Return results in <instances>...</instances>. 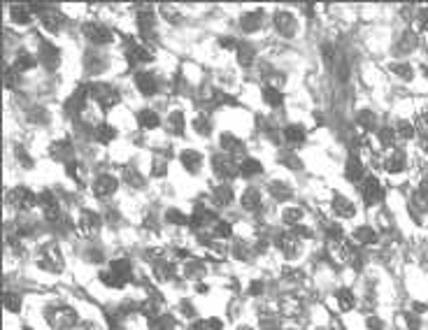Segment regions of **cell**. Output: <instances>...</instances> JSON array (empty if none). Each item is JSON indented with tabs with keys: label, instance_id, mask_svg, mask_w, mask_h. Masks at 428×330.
Returning a JSON list of instances; mask_svg holds the SVG:
<instances>
[{
	"label": "cell",
	"instance_id": "1",
	"mask_svg": "<svg viewBox=\"0 0 428 330\" xmlns=\"http://www.w3.org/2000/svg\"><path fill=\"white\" fill-rule=\"evenodd\" d=\"M361 193H363V200L368 205H377L384 200V188H382L380 179H375V177H368V179L363 181Z\"/></svg>",
	"mask_w": 428,
	"mask_h": 330
},
{
	"label": "cell",
	"instance_id": "2",
	"mask_svg": "<svg viewBox=\"0 0 428 330\" xmlns=\"http://www.w3.org/2000/svg\"><path fill=\"white\" fill-rule=\"evenodd\" d=\"M405 163H407V158H405L403 151L393 149L391 154L384 158V168H386V172L398 174V172H403V170H405Z\"/></svg>",
	"mask_w": 428,
	"mask_h": 330
},
{
	"label": "cell",
	"instance_id": "3",
	"mask_svg": "<svg viewBox=\"0 0 428 330\" xmlns=\"http://www.w3.org/2000/svg\"><path fill=\"white\" fill-rule=\"evenodd\" d=\"M96 100L100 102V107L109 109L112 105L119 102V93H116V89H112V86H96Z\"/></svg>",
	"mask_w": 428,
	"mask_h": 330
},
{
	"label": "cell",
	"instance_id": "4",
	"mask_svg": "<svg viewBox=\"0 0 428 330\" xmlns=\"http://www.w3.org/2000/svg\"><path fill=\"white\" fill-rule=\"evenodd\" d=\"M114 191H116V179L114 177H109V174H103V177H98V179L93 181V193L100 195V198L112 195Z\"/></svg>",
	"mask_w": 428,
	"mask_h": 330
},
{
	"label": "cell",
	"instance_id": "5",
	"mask_svg": "<svg viewBox=\"0 0 428 330\" xmlns=\"http://www.w3.org/2000/svg\"><path fill=\"white\" fill-rule=\"evenodd\" d=\"M84 33H86V37H89V40H93V42H100V44H105V42H109V40H112V33H109L105 26H100V24L84 26Z\"/></svg>",
	"mask_w": 428,
	"mask_h": 330
},
{
	"label": "cell",
	"instance_id": "6",
	"mask_svg": "<svg viewBox=\"0 0 428 330\" xmlns=\"http://www.w3.org/2000/svg\"><path fill=\"white\" fill-rule=\"evenodd\" d=\"M333 210H335L338 216H342V219H349V216L356 214V207L347 198H342V195H335V198H333Z\"/></svg>",
	"mask_w": 428,
	"mask_h": 330
},
{
	"label": "cell",
	"instance_id": "7",
	"mask_svg": "<svg viewBox=\"0 0 428 330\" xmlns=\"http://www.w3.org/2000/svg\"><path fill=\"white\" fill-rule=\"evenodd\" d=\"M138 89L142 91L145 96L156 93V89H158L156 77H154V75H149V72H142V75H138Z\"/></svg>",
	"mask_w": 428,
	"mask_h": 330
},
{
	"label": "cell",
	"instance_id": "8",
	"mask_svg": "<svg viewBox=\"0 0 428 330\" xmlns=\"http://www.w3.org/2000/svg\"><path fill=\"white\" fill-rule=\"evenodd\" d=\"M79 226H82V230L84 233H96L98 226H100V219H98V214H93V212H82V219H79Z\"/></svg>",
	"mask_w": 428,
	"mask_h": 330
},
{
	"label": "cell",
	"instance_id": "9",
	"mask_svg": "<svg viewBox=\"0 0 428 330\" xmlns=\"http://www.w3.org/2000/svg\"><path fill=\"white\" fill-rule=\"evenodd\" d=\"M365 177V168H363V163L358 158H351L347 163V179L349 181H361Z\"/></svg>",
	"mask_w": 428,
	"mask_h": 330
},
{
	"label": "cell",
	"instance_id": "10",
	"mask_svg": "<svg viewBox=\"0 0 428 330\" xmlns=\"http://www.w3.org/2000/svg\"><path fill=\"white\" fill-rule=\"evenodd\" d=\"M335 298H338V305H340V309H342V312H349V309H354L356 298H354V293H351L349 288H340L338 293H335Z\"/></svg>",
	"mask_w": 428,
	"mask_h": 330
},
{
	"label": "cell",
	"instance_id": "11",
	"mask_svg": "<svg viewBox=\"0 0 428 330\" xmlns=\"http://www.w3.org/2000/svg\"><path fill=\"white\" fill-rule=\"evenodd\" d=\"M14 198H17L19 207H24V210H30V207H33V205L40 200V198H35V195H33L28 188H17V191H14Z\"/></svg>",
	"mask_w": 428,
	"mask_h": 330
},
{
	"label": "cell",
	"instance_id": "12",
	"mask_svg": "<svg viewBox=\"0 0 428 330\" xmlns=\"http://www.w3.org/2000/svg\"><path fill=\"white\" fill-rule=\"evenodd\" d=\"M354 240L361 242V244H375L377 242V233L370 226H361V228L354 230Z\"/></svg>",
	"mask_w": 428,
	"mask_h": 330
},
{
	"label": "cell",
	"instance_id": "13",
	"mask_svg": "<svg viewBox=\"0 0 428 330\" xmlns=\"http://www.w3.org/2000/svg\"><path fill=\"white\" fill-rule=\"evenodd\" d=\"M279 246H282V251L286 253V256H293V253H298V249H300L298 237H293V235H279Z\"/></svg>",
	"mask_w": 428,
	"mask_h": 330
},
{
	"label": "cell",
	"instance_id": "14",
	"mask_svg": "<svg viewBox=\"0 0 428 330\" xmlns=\"http://www.w3.org/2000/svg\"><path fill=\"white\" fill-rule=\"evenodd\" d=\"M138 121H140V126L147 128V130H154V128H158V123H161V121H158V114H156V112H151V109L140 112Z\"/></svg>",
	"mask_w": 428,
	"mask_h": 330
},
{
	"label": "cell",
	"instance_id": "15",
	"mask_svg": "<svg viewBox=\"0 0 428 330\" xmlns=\"http://www.w3.org/2000/svg\"><path fill=\"white\" fill-rule=\"evenodd\" d=\"M396 130V138H400V140H412L414 138V133H416V128H414V123L412 121H398V126L393 128Z\"/></svg>",
	"mask_w": 428,
	"mask_h": 330
},
{
	"label": "cell",
	"instance_id": "16",
	"mask_svg": "<svg viewBox=\"0 0 428 330\" xmlns=\"http://www.w3.org/2000/svg\"><path fill=\"white\" fill-rule=\"evenodd\" d=\"M181 165H184L189 172H198L200 154H196V151H184V154H181Z\"/></svg>",
	"mask_w": 428,
	"mask_h": 330
},
{
	"label": "cell",
	"instance_id": "17",
	"mask_svg": "<svg viewBox=\"0 0 428 330\" xmlns=\"http://www.w3.org/2000/svg\"><path fill=\"white\" fill-rule=\"evenodd\" d=\"M109 272H114L121 282H126L128 277H131V263H128V260H114V263L109 265Z\"/></svg>",
	"mask_w": 428,
	"mask_h": 330
},
{
	"label": "cell",
	"instance_id": "18",
	"mask_svg": "<svg viewBox=\"0 0 428 330\" xmlns=\"http://www.w3.org/2000/svg\"><path fill=\"white\" fill-rule=\"evenodd\" d=\"M263 100L270 105V107H279L282 105V93H279V89H275V86H266L263 89Z\"/></svg>",
	"mask_w": 428,
	"mask_h": 330
},
{
	"label": "cell",
	"instance_id": "19",
	"mask_svg": "<svg viewBox=\"0 0 428 330\" xmlns=\"http://www.w3.org/2000/svg\"><path fill=\"white\" fill-rule=\"evenodd\" d=\"M284 135H286V140H289L291 144H300L302 140H305V128L302 126H289L286 130H284Z\"/></svg>",
	"mask_w": 428,
	"mask_h": 330
},
{
	"label": "cell",
	"instance_id": "20",
	"mask_svg": "<svg viewBox=\"0 0 428 330\" xmlns=\"http://www.w3.org/2000/svg\"><path fill=\"white\" fill-rule=\"evenodd\" d=\"M116 138V130L112 126H107V123H103V126L96 130V140L100 144H107V142H112V140Z\"/></svg>",
	"mask_w": 428,
	"mask_h": 330
},
{
	"label": "cell",
	"instance_id": "21",
	"mask_svg": "<svg viewBox=\"0 0 428 330\" xmlns=\"http://www.w3.org/2000/svg\"><path fill=\"white\" fill-rule=\"evenodd\" d=\"M261 172V163L256 161V158H247V161H242L240 165V174H244V177H254V174Z\"/></svg>",
	"mask_w": 428,
	"mask_h": 330
},
{
	"label": "cell",
	"instance_id": "22",
	"mask_svg": "<svg viewBox=\"0 0 428 330\" xmlns=\"http://www.w3.org/2000/svg\"><path fill=\"white\" fill-rule=\"evenodd\" d=\"M284 221L291 223V226H298L302 221V210L300 207H289V210H284Z\"/></svg>",
	"mask_w": 428,
	"mask_h": 330
},
{
	"label": "cell",
	"instance_id": "23",
	"mask_svg": "<svg viewBox=\"0 0 428 330\" xmlns=\"http://www.w3.org/2000/svg\"><path fill=\"white\" fill-rule=\"evenodd\" d=\"M393 142H396V130H391V128H382L380 130V144L382 147H393Z\"/></svg>",
	"mask_w": 428,
	"mask_h": 330
},
{
	"label": "cell",
	"instance_id": "24",
	"mask_svg": "<svg viewBox=\"0 0 428 330\" xmlns=\"http://www.w3.org/2000/svg\"><path fill=\"white\" fill-rule=\"evenodd\" d=\"M242 205H244L247 210H256V207L261 205L259 193H256V191H247L244 195H242Z\"/></svg>",
	"mask_w": 428,
	"mask_h": 330
},
{
	"label": "cell",
	"instance_id": "25",
	"mask_svg": "<svg viewBox=\"0 0 428 330\" xmlns=\"http://www.w3.org/2000/svg\"><path fill=\"white\" fill-rule=\"evenodd\" d=\"M214 170H217L219 177H230L233 174V170H230V163L226 161V158H214Z\"/></svg>",
	"mask_w": 428,
	"mask_h": 330
},
{
	"label": "cell",
	"instance_id": "26",
	"mask_svg": "<svg viewBox=\"0 0 428 330\" xmlns=\"http://www.w3.org/2000/svg\"><path fill=\"white\" fill-rule=\"evenodd\" d=\"M214 195H217V203L219 205H228L230 198H233V193H230L228 186H219L217 191H214Z\"/></svg>",
	"mask_w": 428,
	"mask_h": 330
},
{
	"label": "cell",
	"instance_id": "27",
	"mask_svg": "<svg viewBox=\"0 0 428 330\" xmlns=\"http://www.w3.org/2000/svg\"><path fill=\"white\" fill-rule=\"evenodd\" d=\"M33 63H35V60H33V56H28V54H21L17 58V70H21V72H26V70H30V68H33Z\"/></svg>",
	"mask_w": 428,
	"mask_h": 330
},
{
	"label": "cell",
	"instance_id": "28",
	"mask_svg": "<svg viewBox=\"0 0 428 330\" xmlns=\"http://www.w3.org/2000/svg\"><path fill=\"white\" fill-rule=\"evenodd\" d=\"M19 305H21V300H19L17 295L5 293V307H7V312H19Z\"/></svg>",
	"mask_w": 428,
	"mask_h": 330
},
{
	"label": "cell",
	"instance_id": "29",
	"mask_svg": "<svg viewBox=\"0 0 428 330\" xmlns=\"http://www.w3.org/2000/svg\"><path fill=\"white\" fill-rule=\"evenodd\" d=\"M170 123H172V130L175 133H181V114L179 112H175V114L170 116Z\"/></svg>",
	"mask_w": 428,
	"mask_h": 330
},
{
	"label": "cell",
	"instance_id": "30",
	"mask_svg": "<svg viewBox=\"0 0 428 330\" xmlns=\"http://www.w3.org/2000/svg\"><path fill=\"white\" fill-rule=\"evenodd\" d=\"M217 233L221 235V237H230V226H228V223H223V221H219L217 223Z\"/></svg>",
	"mask_w": 428,
	"mask_h": 330
},
{
	"label": "cell",
	"instance_id": "31",
	"mask_svg": "<svg viewBox=\"0 0 428 330\" xmlns=\"http://www.w3.org/2000/svg\"><path fill=\"white\" fill-rule=\"evenodd\" d=\"M165 216H168V219H170V221H172V223H184V221H187V219H184V216H181L179 212H175V210H172V212H168V214H165Z\"/></svg>",
	"mask_w": 428,
	"mask_h": 330
},
{
	"label": "cell",
	"instance_id": "32",
	"mask_svg": "<svg viewBox=\"0 0 428 330\" xmlns=\"http://www.w3.org/2000/svg\"><path fill=\"white\" fill-rule=\"evenodd\" d=\"M368 328L370 330H382V328H384V323H382L380 318H368Z\"/></svg>",
	"mask_w": 428,
	"mask_h": 330
},
{
	"label": "cell",
	"instance_id": "33",
	"mask_svg": "<svg viewBox=\"0 0 428 330\" xmlns=\"http://www.w3.org/2000/svg\"><path fill=\"white\" fill-rule=\"evenodd\" d=\"M396 72H398L400 77H412V68H407V65H398Z\"/></svg>",
	"mask_w": 428,
	"mask_h": 330
},
{
	"label": "cell",
	"instance_id": "34",
	"mask_svg": "<svg viewBox=\"0 0 428 330\" xmlns=\"http://www.w3.org/2000/svg\"><path fill=\"white\" fill-rule=\"evenodd\" d=\"M207 325H210V328H214V330H221V321H219V318H210V321H207Z\"/></svg>",
	"mask_w": 428,
	"mask_h": 330
},
{
	"label": "cell",
	"instance_id": "35",
	"mask_svg": "<svg viewBox=\"0 0 428 330\" xmlns=\"http://www.w3.org/2000/svg\"><path fill=\"white\" fill-rule=\"evenodd\" d=\"M259 291H263V284L254 282V284H252V295H259Z\"/></svg>",
	"mask_w": 428,
	"mask_h": 330
},
{
	"label": "cell",
	"instance_id": "36",
	"mask_svg": "<svg viewBox=\"0 0 428 330\" xmlns=\"http://www.w3.org/2000/svg\"><path fill=\"white\" fill-rule=\"evenodd\" d=\"M221 47H226V49H233V47H235V42H233V40H228V37H226V40H221Z\"/></svg>",
	"mask_w": 428,
	"mask_h": 330
},
{
	"label": "cell",
	"instance_id": "37",
	"mask_svg": "<svg viewBox=\"0 0 428 330\" xmlns=\"http://www.w3.org/2000/svg\"><path fill=\"white\" fill-rule=\"evenodd\" d=\"M423 149H426V154H428V138H423Z\"/></svg>",
	"mask_w": 428,
	"mask_h": 330
},
{
	"label": "cell",
	"instance_id": "38",
	"mask_svg": "<svg viewBox=\"0 0 428 330\" xmlns=\"http://www.w3.org/2000/svg\"><path fill=\"white\" fill-rule=\"evenodd\" d=\"M242 330H249V328H242Z\"/></svg>",
	"mask_w": 428,
	"mask_h": 330
},
{
	"label": "cell",
	"instance_id": "39",
	"mask_svg": "<svg viewBox=\"0 0 428 330\" xmlns=\"http://www.w3.org/2000/svg\"><path fill=\"white\" fill-rule=\"evenodd\" d=\"M26 330H30V328H26Z\"/></svg>",
	"mask_w": 428,
	"mask_h": 330
}]
</instances>
